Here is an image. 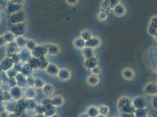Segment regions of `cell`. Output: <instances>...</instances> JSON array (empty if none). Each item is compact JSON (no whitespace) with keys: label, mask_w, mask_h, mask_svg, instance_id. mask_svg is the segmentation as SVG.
<instances>
[{"label":"cell","mask_w":157,"mask_h":117,"mask_svg":"<svg viewBox=\"0 0 157 117\" xmlns=\"http://www.w3.org/2000/svg\"><path fill=\"white\" fill-rule=\"evenodd\" d=\"M100 45V40L96 38H90L88 41L85 42V46L92 49L93 48L98 47Z\"/></svg>","instance_id":"1"},{"label":"cell","mask_w":157,"mask_h":117,"mask_svg":"<svg viewBox=\"0 0 157 117\" xmlns=\"http://www.w3.org/2000/svg\"><path fill=\"white\" fill-rule=\"evenodd\" d=\"M81 36H82V37H80V38H81L82 39H83L86 42L91 38V37H92V34H91V32H89L88 30H84V31L81 33Z\"/></svg>","instance_id":"8"},{"label":"cell","mask_w":157,"mask_h":117,"mask_svg":"<svg viewBox=\"0 0 157 117\" xmlns=\"http://www.w3.org/2000/svg\"><path fill=\"white\" fill-rule=\"evenodd\" d=\"M61 71H62V73H60V72L57 73V74H59V78L60 79H61L62 80H68L70 77V72L68 70H65V69L61 70Z\"/></svg>","instance_id":"6"},{"label":"cell","mask_w":157,"mask_h":117,"mask_svg":"<svg viewBox=\"0 0 157 117\" xmlns=\"http://www.w3.org/2000/svg\"><path fill=\"white\" fill-rule=\"evenodd\" d=\"M20 7V4L11 2H10V3L7 5L8 10L9 11V13H15L16 11L19 10Z\"/></svg>","instance_id":"5"},{"label":"cell","mask_w":157,"mask_h":117,"mask_svg":"<svg viewBox=\"0 0 157 117\" xmlns=\"http://www.w3.org/2000/svg\"><path fill=\"white\" fill-rule=\"evenodd\" d=\"M73 44L76 48L80 49H82L83 47L85 46V41L81 38H78L75 39Z\"/></svg>","instance_id":"4"},{"label":"cell","mask_w":157,"mask_h":117,"mask_svg":"<svg viewBox=\"0 0 157 117\" xmlns=\"http://www.w3.org/2000/svg\"><path fill=\"white\" fill-rule=\"evenodd\" d=\"M48 51L52 55H57L59 51V49L58 46L55 45V44H52V46H49V48L48 49Z\"/></svg>","instance_id":"7"},{"label":"cell","mask_w":157,"mask_h":117,"mask_svg":"<svg viewBox=\"0 0 157 117\" xmlns=\"http://www.w3.org/2000/svg\"><path fill=\"white\" fill-rule=\"evenodd\" d=\"M24 0H10V1L11 2H14V3H16V4H20L21 3V2H22Z\"/></svg>","instance_id":"11"},{"label":"cell","mask_w":157,"mask_h":117,"mask_svg":"<svg viewBox=\"0 0 157 117\" xmlns=\"http://www.w3.org/2000/svg\"><path fill=\"white\" fill-rule=\"evenodd\" d=\"M87 83L91 86H95L99 83V79L95 76H90L87 79Z\"/></svg>","instance_id":"9"},{"label":"cell","mask_w":157,"mask_h":117,"mask_svg":"<svg viewBox=\"0 0 157 117\" xmlns=\"http://www.w3.org/2000/svg\"><path fill=\"white\" fill-rule=\"evenodd\" d=\"M145 92L146 94H156L157 93V85L155 83H149L146 85L145 87Z\"/></svg>","instance_id":"2"},{"label":"cell","mask_w":157,"mask_h":117,"mask_svg":"<svg viewBox=\"0 0 157 117\" xmlns=\"http://www.w3.org/2000/svg\"><path fill=\"white\" fill-rule=\"evenodd\" d=\"M122 75L123 77L127 80H131L134 77V71L131 69H124L122 72Z\"/></svg>","instance_id":"3"},{"label":"cell","mask_w":157,"mask_h":117,"mask_svg":"<svg viewBox=\"0 0 157 117\" xmlns=\"http://www.w3.org/2000/svg\"><path fill=\"white\" fill-rule=\"evenodd\" d=\"M7 0H0V9L5 8V7H7Z\"/></svg>","instance_id":"10"}]
</instances>
